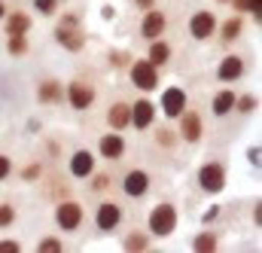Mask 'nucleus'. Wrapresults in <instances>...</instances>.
Returning a JSON list of instances; mask_svg holds the SVG:
<instances>
[{
	"label": "nucleus",
	"instance_id": "f257e3e1",
	"mask_svg": "<svg viewBox=\"0 0 262 253\" xmlns=\"http://www.w3.org/2000/svg\"><path fill=\"white\" fill-rule=\"evenodd\" d=\"M55 43L67 52H82L85 49V31L76 12H64L55 25Z\"/></svg>",
	"mask_w": 262,
	"mask_h": 253
},
{
	"label": "nucleus",
	"instance_id": "f03ea898",
	"mask_svg": "<svg viewBox=\"0 0 262 253\" xmlns=\"http://www.w3.org/2000/svg\"><path fill=\"white\" fill-rule=\"evenodd\" d=\"M177 223H180V214H177V207H174L171 201L156 204V207L149 210V217H146V226H149V235H152V238H168V235H174V232H177Z\"/></svg>",
	"mask_w": 262,
	"mask_h": 253
},
{
	"label": "nucleus",
	"instance_id": "7ed1b4c3",
	"mask_svg": "<svg viewBox=\"0 0 262 253\" xmlns=\"http://www.w3.org/2000/svg\"><path fill=\"white\" fill-rule=\"evenodd\" d=\"M128 76H131V86L140 89L143 95H149V92L159 89V67H156L152 61H146V58L131 61L128 64Z\"/></svg>",
	"mask_w": 262,
	"mask_h": 253
},
{
	"label": "nucleus",
	"instance_id": "20e7f679",
	"mask_svg": "<svg viewBox=\"0 0 262 253\" xmlns=\"http://www.w3.org/2000/svg\"><path fill=\"white\" fill-rule=\"evenodd\" d=\"M198 186L207 195H220L226 189V165L223 162H204L198 168Z\"/></svg>",
	"mask_w": 262,
	"mask_h": 253
},
{
	"label": "nucleus",
	"instance_id": "39448f33",
	"mask_svg": "<svg viewBox=\"0 0 262 253\" xmlns=\"http://www.w3.org/2000/svg\"><path fill=\"white\" fill-rule=\"evenodd\" d=\"M64 98H67V104H70V110L82 113V110H89L95 104V86L89 79H73V82L64 86Z\"/></svg>",
	"mask_w": 262,
	"mask_h": 253
},
{
	"label": "nucleus",
	"instance_id": "423d86ee",
	"mask_svg": "<svg viewBox=\"0 0 262 253\" xmlns=\"http://www.w3.org/2000/svg\"><path fill=\"white\" fill-rule=\"evenodd\" d=\"M82 220H85L82 204H76V201H70V198L55 204V226H58L61 232H76V229L82 226Z\"/></svg>",
	"mask_w": 262,
	"mask_h": 253
},
{
	"label": "nucleus",
	"instance_id": "0eeeda50",
	"mask_svg": "<svg viewBox=\"0 0 262 253\" xmlns=\"http://www.w3.org/2000/svg\"><path fill=\"white\" fill-rule=\"evenodd\" d=\"M186 89H180V86H171V89H165L162 92V98H159V113L165 116V119H177L183 110H186Z\"/></svg>",
	"mask_w": 262,
	"mask_h": 253
},
{
	"label": "nucleus",
	"instance_id": "6e6552de",
	"mask_svg": "<svg viewBox=\"0 0 262 253\" xmlns=\"http://www.w3.org/2000/svg\"><path fill=\"white\" fill-rule=\"evenodd\" d=\"M216 15L210 12V9H198L192 12V18H189V37L195 40V43H204V40H210L213 34H216Z\"/></svg>",
	"mask_w": 262,
	"mask_h": 253
},
{
	"label": "nucleus",
	"instance_id": "1a4fd4ad",
	"mask_svg": "<svg viewBox=\"0 0 262 253\" xmlns=\"http://www.w3.org/2000/svg\"><path fill=\"white\" fill-rule=\"evenodd\" d=\"M98 156L107 159V162H119L125 156V137L122 131H107L98 137Z\"/></svg>",
	"mask_w": 262,
	"mask_h": 253
},
{
	"label": "nucleus",
	"instance_id": "9d476101",
	"mask_svg": "<svg viewBox=\"0 0 262 253\" xmlns=\"http://www.w3.org/2000/svg\"><path fill=\"white\" fill-rule=\"evenodd\" d=\"M177 119H180L177 137H183L186 143H198V140L204 137V119H201V113H195V110H183Z\"/></svg>",
	"mask_w": 262,
	"mask_h": 253
},
{
	"label": "nucleus",
	"instance_id": "9b49d317",
	"mask_svg": "<svg viewBox=\"0 0 262 253\" xmlns=\"http://www.w3.org/2000/svg\"><path fill=\"white\" fill-rule=\"evenodd\" d=\"M165 28H168V18H165V12L162 9H146L143 12V18H140V37L149 43V40H159L162 34H165Z\"/></svg>",
	"mask_w": 262,
	"mask_h": 253
},
{
	"label": "nucleus",
	"instance_id": "f8f14e48",
	"mask_svg": "<svg viewBox=\"0 0 262 253\" xmlns=\"http://www.w3.org/2000/svg\"><path fill=\"white\" fill-rule=\"evenodd\" d=\"M152 125H156V104L149 98L131 101V128L146 131V128H152Z\"/></svg>",
	"mask_w": 262,
	"mask_h": 253
},
{
	"label": "nucleus",
	"instance_id": "ddd939ff",
	"mask_svg": "<svg viewBox=\"0 0 262 253\" xmlns=\"http://www.w3.org/2000/svg\"><path fill=\"white\" fill-rule=\"evenodd\" d=\"M149 186H152V180H149V174L143 168H131V171H125V177H122V192L128 198H143L149 192Z\"/></svg>",
	"mask_w": 262,
	"mask_h": 253
},
{
	"label": "nucleus",
	"instance_id": "4468645a",
	"mask_svg": "<svg viewBox=\"0 0 262 253\" xmlns=\"http://www.w3.org/2000/svg\"><path fill=\"white\" fill-rule=\"evenodd\" d=\"M119 223H122V207H119L116 201H101L98 210H95V226H98V232H113Z\"/></svg>",
	"mask_w": 262,
	"mask_h": 253
},
{
	"label": "nucleus",
	"instance_id": "2eb2a0df",
	"mask_svg": "<svg viewBox=\"0 0 262 253\" xmlns=\"http://www.w3.org/2000/svg\"><path fill=\"white\" fill-rule=\"evenodd\" d=\"M37 101H40V104H46V107L61 104V101H64V82H61V79H55V76L40 79V86H37Z\"/></svg>",
	"mask_w": 262,
	"mask_h": 253
},
{
	"label": "nucleus",
	"instance_id": "dca6fc26",
	"mask_svg": "<svg viewBox=\"0 0 262 253\" xmlns=\"http://www.w3.org/2000/svg\"><path fill=\"white\" fill-rule=\"evenodd\" d=\"M95 153L92 150H73V156H70V174L76 177V180H89L92 177V171H95Z\"/></svg>",
	"mask_w": 262,
	"mask_h": 253
},
{
	"label": "nucleus",
	"instance_id": "f3484780",
	"mask_svg": "<svg viewBox=\"0 0 262 253\" xmlns=\"http://www.w3.org/2000/svg\"><path fill=\"white\" fill-rule=\"evenodd\" d=\"M244 70H247V64H244L241 55H226L216 67V79L220 82H238L244 76Z\"/></svg>",
	"mask_w": 262,
	"mask_h": 253
},
{
	"label": "nucleus",
	"instance_id": "a211bd4d",
	"mask_svg": "<svg viewBox=\"0 0 262 253\" xmlns=\"http://www.w3.org/2000/svg\"><path fill=\"white\" fill-rule=\"evenodd\" d=\"M31 25H34V18H31L28 12H21V9H15V12L3 15V31H6V37L28 34V31H31Z\"/></svg>",
	"mask_w": 262,
	"mask_h": 253
},
{
	"label": "nucleus",
	"instance_id": "6ab92c4d",
	"mask_svg": "<svg viewBox=\"0 0 262 253\" xmlns=\"http://www.w3.org/2000/svg\"><path fill=\"white\" fill-rule=\"evenodd\" d=\"M107 125L113 128V131H125L131 125V104L128 101H116L107 110Z\"/></svg>",
	"mask_w": 262,
	"mask_h": 253
},
{
	"label": "nucleus",
	"instance_id": "aec40b11",
	"mask_svg": "<svg viewBox=\"0 0 262 253\" xmlns=\"http://www.w3.org/2000/svg\"><path fill=\"white\" fill-rule=\"evenodd\" d=\"M235 98H238L235 89H220V92L213 95V101H210V113H213V116H229V113L235 110Z\"/></svg>",
	"mask_w": 262,
	"mask_h": 253
},
{
	"label": "nucleus",
	"instance_id": "412c9836",
	"mask_svg": "<svg viewBox=\"0 0 262 253\" xmlns=\"http://www.w3.org/2000/svg\"><path fill=\"white\" fill-rule=\"evenodd\" d=\"M216 31H220V43H235L238 37H241V31H244V22H241V15H229L223 25H216Z\"/></svg>",
	"mask_w": 262,
	"mask_h": 253
},
{
	"label": "nucleus",
	"instance_id": "4be33fe9",
	"mask_svg": "<svg viewBox=\"0 0 262 253\" xmlns=\"http://www.w3.org/2000/svg\"><path fill=\"white\" fill-rule=\"evenodd\" d=\"M146 61H152L156 67L171 61V46L159 37V40H149V49H146Z\"/></svg>",
	"mask_w": 262,
	"mask_h": 253
},
{
	"label": "nucleus",
	"instance_id": "5701e85b",
	"mask_svg": "<svg viewBox=\"0 0 262 253\" xmlns=\"http://www.w3.org/2000/svg\"><path fill=\"white\" fill-rule=\"evenodd\" d=\"M216 247H220L216 232H198L195 241H192V250H198V253H213Z\"/></svg>",
	"mask_w": 262,
	"mask_h": 253
},
{
	"label": "nucleus",
	"instance_id": "b1692460",
	"mask_svg": "<svg viewBox=\"0 0 262 253\" xmlns=\"http://www.w3.org/2000/svg\"><path fill=\"white\" fill-rule=\"evenodd\" d=\"M256 110H259V98H256V95H238V98H235V110H232V113L250 116V113H256Z\"/></svg>",
	"mask_w": 262,
	"mask_h": 253
},
{
	"label": "nucleus",
	"instance_id": "393cba45",
	"mask_svg": "<svg viewBox=\"0 0 262 253\" xmlns=\"http://www.w3.org/2000/svg\"><path fill=\"white\" fill-rule=\"evenodd\" d=\"M28 34H18V37H6V52L12 55V58H21L25 52H28Z\"/></svg>",
	"mask_w": 262,
	"mask_h": 253
},
{
	"label": "nucleus",
	"instance_id": "a878e982",
	"mask_svg": "<svg viewBox=\"0 0 262 253\" xmlns=\"http://www.w3.org/2000/svg\"><path fill=\"white\" fill-rule=\"evenodd\" d=\"M122 247H125V250H149V235H143V232H128L125 241H122Z\"/></svg>",
	"mask_w": 262,
	"mask_h": 253
},
{
	"label": "nucleus",
	"instance_id": "bb28decb",
	"mask_svg": "<svg viewBox=\"0 0 262 253\" xmlns=\"http://www.w3.org/2000/svg\"><path fill=\"white\" fill-rule=\"evenodd\" d=\"M238 12H250L253 15V22H259V15H262V0H229Z\"/></svg>",
	"mask_w": 262,
	"mask_h": 253
},
{
	"label": "nucleus",
	"instance_id": "cd10ccee",
	"mask_svg": "<svg viewBox=\"0 0 262 253\" xmlns=\"http://www.w3.org/2000/svg\"><path fill=\"white\" fill-rule=\"evenodd\" d=\"M61 3H64V0H34V9H37L40 15H55V12L61 9Z\"/></svg>",
	"mask_w": 262,
	"mask_h": 253
},
{
	"label": "nucleus",
	"instance_id": "c85d7f7f",
	"mask_svg": "<svg viewBox=\"0 0 262 253\" xmlns=\"http://www.w3.org/2000/svg\"><path fill=\"white\" fill-rule=\"evenodd\" d=\"M89 180H92V186H89L92 192H107L110 186H113L110 174H95V171H92V177H89Z\"/></svg>",
	"mask_w": 262,
	"mask_h": 253
},
{
	"label": "nucleus",
	"instance_id": "c756f323",
	"mask_svg": "<svg viewBox=\"0 0 262 253\" xmlns=\"http://www.w3.org/2000/svg\"><path fill=\"white\" fill-rule=\"evenodd\" d=\"M156 143L165 146V150H171V146L177 143V134H174L171 128H156Z\"/></svg>",
	"mask_w": 262,
	"mask_h": 253
},
{
	"label": "nucleus",
	"instance_id": "7c9ffc66",
	"mask_svg": "<svg viewBox=\"0 0 262 253\" xmlns=\"http://www.w3.org/2000/svg\"><path fill=\"white\" fill-rule=\"evenodd\" d=\"M40 177H43V165H40V162H31V165H25V168H21V180H25V183L40 180Z\"/></svg>",
	"mask_w": 262,
	"mask_h": 253
},
{
	"label": "nucleus",
	"instance_id": "2f4dec72",
	"mask_svg": "<svg viewBox=\"0 0 262 253\" xmlns=\"http://www.w3.org/2000/svg\"><path fill=\"white\" fill-rule=\"evenodd\" d=\"M37 250L40 253H61L64 250V244H61V238H40Z\"/></svg>",
	"mask_w": 262,
	"mask_h": 253
},
{
	"label": "nucleus",
	"instance_id": "473e14b6",
	"mask_svg": "<svg viewBox=\"0 0 262 253\" xmlns=\"http://www.w3.org/2000/svg\"><path fill=\"white\" fill-rule=\"evenodd\" d=\"M15 223V207L12 204H0V229H9Z\"/></svg>",
	"mask_w": 262,
	"mask_h": 253
},
{
	"label": "nucleus",
	"instance_id": "72a5a7b5",
	"mask_svg": "<svg viewBox=\"0 0 262 253\" xmlns=\"http://www.w3.org/2000/svg\"><path fill=\"white\" fill-rule=\"evenodd\" d=\"M9 174H12V159H9V156H3V153H0V180H6V177H9Z\"/></svg>",
	"mask_w": 262,
	"mask_h": 253
},
{
	"label": "nucleus",
	"instance_id": "f704fd0d",
	"mask_svg": "<svg viewBox=\"0 0 262 253\" xmlns=\"http://www.w3.org/2000/svg\"><path fill=\"white\" fill-rule=\"evenodd\" d=\"M110 61H113V67H125V64H131V58L125 52H110Z\"/></svg>",
	"mask_w": 262,
	"mask_h": 253
},
{
	"label": "nucleus",
	"instance_id": "c9c22d12",
	"mask_svg": "<svg viewBox=\"0 0 262 253\" xmlns=\"http://www.w3.org/2000/svg\"><path fill=\"white\" fill-rule=\"evenodd\" d=\"M21 244L18 241H0V253H18Z\"/></svg>",
	"mask_w": 262,
	"mask_h": 253
},
{
	"label": "nucleus",
	"instance_id": "e433bc0d",
	"mask_svg": "<svg viewBox=\"0 0 262 253\" xmlns=\"http://www.w3.org/2000/svg\"><path fill=\"white\" fill-rule=\"evenodd\" d=\"M259 146H250V153H247V159H250V165H253V168H259Z\"/></svg>",
	"mask_w": 262,
	"mask_h": 253
},
{
	"label": "nucleus",
	"instance_id": "4c0bfd02",
	"mask_svg": "<svg viewBox=\"0 0 262 253\" xmlns=\"http://www.w3.org/2000/svg\"><path fill=\"white\" fill-rule=\"evenodd\" d=\"M131 3H134L140 12H146V9H152V6H156V0H131Z\"/></svg>",
	"mask_w": 262,
	"mask_h": 253
},
{
	"label": "nucleus",
	"instance_id": "58836bf2",
	"mask_svg": "<svg viewBox=\"0 0 262 253\" xmlns=\"http://www.w3.org/2000/svg\"><path fill=\"white\" fill-rule=\"evenodd\" d=\"M216 217H220V207L213 204V207H207V214H204V223H213Z\"/></svg>",
	"mask_w": 262,
	"mask_h": 253
},
{
	"label": "nucleus",
	"instance_id": "ea45409f",
	"mask_svg": "<svg viewBox=\"0 0 262 253\" xmlns=\"http://www.w3.org/2000/svg\"><path fill=\"white\" fill-rule=\"evenodd\" d=\"M259 210H262V204L256 201V207H253V223H256V226H259V220H262V217H259Z\"/></svg>",
	"mask_w": 262,
	"mask_h": 253
},
{
	"label": "nucleus",
	"instance_id": "a19ab883",
	"mask_svg": "<svg viewBox=\"0 0 262 253\" xmlns=\"http://www.w3.org/2000/svg\"><path fill=\"white\" fill-rule=\"evenodd\" d=\"M3 15H6V3L0 0V22H3Z\"/></svg>",
	"mask_w": 262,
	"mask_h": 253
},
{
	"label": "nucleus",
	"instance_id": "79ce46f5",
	"mask_svg": "<svg viewBox=\"0 0 262 253\" xmlns=\"http://www.w3.org/2000/svg\"><path fill=\"white\" fill-rule=\"evenodd\" d=\"M216 3H229V0H216Z\"/></svg>",
	"mask_w": 262,
	"mask_h": 253
}]
</instances>
